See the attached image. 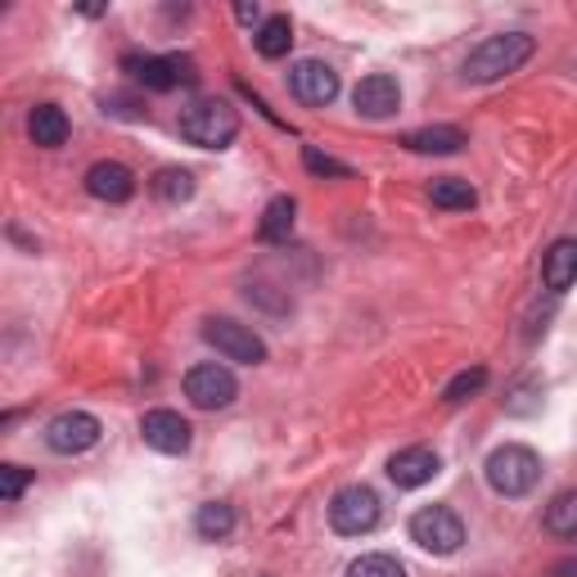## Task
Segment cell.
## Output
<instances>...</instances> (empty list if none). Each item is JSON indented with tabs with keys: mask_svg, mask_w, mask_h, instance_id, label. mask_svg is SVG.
Listing matches in <instances>:
<instances>
[{
	"mask_svg": "<svg viewBox=\"0 0 577 577\" xmlns=\"http://www.w3.org/2000/svg\"><path fill=\"white\" fill-rule=\"evenodd\" d=\"M533 54H537V41L528 32H501V36H487L479 50H470V60L460 73H465V82H474V86H487V82L518 73Z\"/></svg>",
	"mask_w": 577,
	"mask_h": 577,
	"instance_id": "obj_1",
	"label": "cell"
},
{
	"mask_svg": "<svg viewBox=\"0 0 577 577\" xmlns=\"http://www.w3.org/2000/svg\"><path fill=\"white\" fill-rule=\"evenodd\" d=\"M181 136L199 149H225V145H235L240 136V113L230 108L225 99H195L181 108Z\"/></svg>",
	"mask_w": 577,
	"mask_h": 577,
	"instance_id": "obj_2",
	"label": "cell"
},
{
	"mask_svg": "<svg viewBox=\"0 0 577 577\" xmlns=\"http://www.w3.org/2000/svg\"><path fill=\"white\" fill-rule=\"evenodd\" d=\"M542 479V460L533 447H518V442H505L487 455V483L492 492L501 496H528Z\"/></svg>",
	"mask_w": 577,
	"mask_h": 577,
	"instance_id": "obj_3",
	"label": "cell"
},
{
	"mask_svg": "<svg viewBox=\"0 0 577 577\" xmlns=\"http://www.w3.org/2000/svg\"><path fill=\"white\" fill-rule=\"evenodd\" d=\"M379 518H384V505L366 483L338 487L334 501H329V528L338 537H366V533L379 528Z\"/></svg>",
	"mask_w": 577,
	"mask_h": 577,
	"instance_id": "obj_4",
	"label": "cell"
},
{
	"mask_svg": "<svg viewBox=\"0 0 577 577\" xmlns=\"http://www.w3.org/2000/svg\"><path fill=\"white\" fill-rule=\"evenodd\" d=\"M411 542L429 555H455L465 546V524H460V514L447 505H424L411 514Z\"/></svg>",
	"mask_w": 577,
	"mask_h": 577,
	"instance_id": "obj_5",
	"label": "cell"
},
{
	"mask_svg": "<svg viewBox=\"0 0 577 577\" xmlns=\"http://www.w3.org/2000/svg\"><path fill=\"white\" fill-rule=\"evenodd\" d=\"M123 69L149 91H171V86H195L199 82L195 60H186V54H127Z\"/></svg>",
	"mask_w": 577,
	"mask_h": 577,
	"instance_id": "obj_6",
	"label": "cell"
},
{
	"mask_svg": "<svg viewBox=\"0 0 577 577\" xmlns=\"http://www.w3.org/2000/svg\"><path fill=\"white\" fill-rule=\"evenodd\" d=\"M203 343H208V348H217L225 361H244V366H262L266 361V343L249 325L230 321V316L203 321Z\"/></svg>",
	"mask_w": 577,
	"mask_h": 577,
	"instance_id": "obj_7",
	"label": "cell"
},
{
	"mask_svg": "<svg viewBox=\"0 0 577 577\" xmlns=\"http://www.w3.org/2000/svg\"><path fill=\"white\" fill-rule=\"evenodd\" d=\"M186 397L195 401L199 411H225L230 401L240 397V384L225 366L217 361H203V366H190L186 370Z\"/></svg>",
	"mask_w": 577,
	"mask_h": 577,
	"instance_id": "obj_8",
	"label": "cell"
},
{
	"mask_svg": "<svg viewBox=\"0 0 577 577\" xmlns=\"http://www.w3.org/2000/svg\"><path fill=\"white\" fill-rule=\"evenodd\" d=\"M104 424L91 416V411H60L50 424H45V442L50 451H60V455H82L99 442Z\"/></svg>",
	"mask_w": 577,
	"mask_h": 577,
	"instance_id": "obj_9",
	"label": "cell"
},
{
	"mask_svg": "<svg viewBox=\"0 0 577 577\" xmlns=\"http://www.w3.org/2000/svg\"><path fill=\"white\" fill-rule=\"evenodd\" d=\"M140 438H145L154 451H162V455H186L190 442H195V429H190V420H181L177 411L158 407V411H145Z\"/></svg>",
	"mask_w": 577,
	"mask_h": 577,
	"instance_id": "obj_10",
	"label": "cell"
},
{
	"mask_svg": "<svg viewBox=\"0 0 577 577\" xmlns=\"http://www.w3.org/2000/svg\"><path fill=\"white\" fill-rule=\"evenodd\" d=\"M288 91H294V99L307 104V108H325L338 95V73L321 60H298L294 69H288Z\"/></svg>",
	"mask_w": 577,
	"mask_h": 577,
	"instance_id": "obj_11",
	"label": "cell"
},
{
	"mask_svg": "<svg viewBox=\"0 0 577 577\" xmlns=\"http://www.w3.org/2000/svg\"><path fill=\"white\" fill-rule=\"evenodd\" d=\"M438 470H442V460H438V451H429V447H407V451H397V455L388 460V479H392L401 492H416V487L433 483Z\"/></svg>",
	"mask_w": 577,
	"mask_h": 577,
	"instance_id": "obj_12",
	"label": "cell"
},
{
	"mask_svg": "<svg viewBox=\"0 0 577 577\" xmlns=\"http://www.w3.org/2000/svg\"><path fill=\"white\" fill-rule=\"evenodd\" d=\"M353 104H357L361 118H375V123H379V118H392V113L401 108V86H397V77H388V73H370V77L357 82Z\"/></svg>",
	"mask_w": 577,
	"mask_h": 577,
	"instance_id": "obj_13",
	"label": "cell"
},
{
	"mask_svg": "<svg viewBox=\"0 0 577 577\" xmlns=\"http://www.w3.org/2000/svg\"><path fill=\"white\" fill-rule=\"evenodd\" d=\"M86 190H91V199H99V203H127V199L136 195V177H132L123 162H95V167L86 171Z\"/></svg>",
	"mask_w": 577,
	"mask_h": 577,
	"instance_id": "obj_14",
	"label": "cell"
},
{
	"mask_svg": "<svg viewBox=\"0 0 577 577\" xmlns=\"http://www.w3.org/2000/svg\"><path fill=\"white\" fill-rule=\"evenodd\" d=\"M28 136H32V145H41V149H60V145L69 140V113H64L60 104H36V108L28 113Z\"/></svg>",
	"mask_w": 577,
	"mask_h": 577,
	"instance_id": "obj_15",
	"label": "cell"
},
{
	"mask_svg": "<svg viewBox=\"0 0 577 577\" xmlns=\"http://www.w3.org/2000/svg\"><path fill=\"white\" fill-rule=\"evenodd\" d=\"M542 280L550 294H564V288L577 284V240H555L546 262H542Z\"/></svg>",
	"mask_w": 577,
	"mask_h": 577,
	"instance_id": "obj_16",
	"label": "cell"
},
{
	"mask_svg": "<svg viewBox=\"0 0 577 577\" xmlns=\"http://www.w3.org/2000/svg\"><path fill=\"white\" fill-rule=\"evenodd\" d=\"M401 145H407L411 154H460L470 145V136L460 127H420V132L401 136Z\"/></svg>",
	"mask_w": 577,
	"mask_h": 577,
	"instance_id": "obj_17",
	"label": "cell"
},
{
	"mask_svg": "<svg viewBox=\"0 0 577 577\" xmlns=\"http://www.w3.org/2000/svg\"><path fill=\"white\" fill-rule=\"evenodd\" d=\"M294 217H298V203L288 195H275L262 212V225H258L262 244H288V235H294Z\"/></svg>",
	"mask_w": 577,
	"mask_h": 577,
	"instance_id": "obj_18",
	"label": "cell"
},
{
	"mask_svg": "<svg viewBox=\"0 0 577 577\" xmlns=\"http://www.w3.org/2000/svg\"><path fill=\"white\" fill-rule=\"evenodd\" d=\"M235 505L230 501H203L199 505V514H195V533L203 537V542H225L230 533H235Z\"/></svg>",
	"mask_w": 577,
	"mask_h": 577,
	"instance_id": "obj_19",
	"label": "cell"
},
{
	"mask_svg": "<svg viewBox=\"0 0 577 577\" xmlns=\"http://www.w3.org/2000/svg\"><path fill=\"white\" fill-rule=\"evenodd\" d=\"M253 45H258V54H262V60H284V54H288V45H294V23H288L284 14H271V19H262V28H258Z\"/></svg>",
	"mask_w": 577,
	"mask_h": 577,
	"instance_id": "obj_20",
	"label": "cell"
},
{
	"mask_svg": "<svg viewBox=\"0 0 577 577\" xmlns=\"http://www.w3.org/2000/svg\"><path fill=\"white\" fill-rule=\"evenodd\" d=\"M429 199H433V208H447V212H465V208L479 203L474 186L460 181V177H438V181L429 186Z\"/></svg>",
	"mask_w": 577,
	"mask_h": 577,
	"instance_id": "obj_21",
	"label": "cell"
},
{
	"mask_svg": "<svg viewBox=\"0 0 577 577\" xmlns=\"http://www.w3.org/2000/svg\"><path fill=\"white\" fill-rule=\"evenodd\" d=\"M546 533L559 542H577V492H559L546 505Z\"/></svg>",
	"mask_w": 577,
	"mask_h": 577,
	"instance_id": "obj_22",
	"label": "cell"
},
{
	"mask_svg": "<svg viewBox=\"0 0 577 577\" xmlns=\"http://www.w3.org/2000/svg\"><path fill=\"white\" fill-rule=\"evenodd\" d=\"M154 195L162 203H186V199H195V177L186 167H162L154 177Z\"/></svg>",
	"mask_w": 577,
	"mask_h": 577,
	"instance_id": "obj_23",
	"label": "cell"
},
{
	"mask_svg": "<svg viewBox=\"0 0 577 577\" xmlns=\"http://www.w3.org/2000/svg\"><path fill=\"white\" fill-rule=\"evenodd\" d=\"M348 577H407V564H401L397 555L375 550V555L353 559V564H348Z\"/></svg>",
	"mask_w": 577,
	"mask_h": 577,
	"instance_id": "obj_24",
	"label": "cell"
},
{
	"mask_svg": "<svg viewBox=\"0 0 577 577\" xmlns=\"http://www.w3.org/2000/svg\"><path fill=\"white\" fill-rule=\"evenodd\" d=\"M483 384H487V370H483V366H474V370H460V375L442 388V401H470Z\"/></svg>",
	"mask_w": 577,
	"mask_h": 577,
	"instance_id": "obj_25",
	"label": "cell"
},
{
	"mask_svg": "<svg viewBox=\"0 0 577 577\" xmlns=\"http://www.w3.org/2000/svg\"><path fill=\"white\" fill-rule=\"evenodd\" d=\"M303 162H307L312 177H338V181H348V177H353V167H348V162H338V158L321 154L316 145H307V149H303Z\"/></svg>",
	"mask_w": 577,
	"mask_h": 577,
	"instance_id": "obj_26",
	"label": "cell"
},
{
	"mask_svg": "<svg viewBox=\"0 0 577 577\" xmlns=\"http://www.w3.org/2000/svg\"><path fill=\"white\" fill-rule=\"evenodd\" d=\"M542 407V384H518L510 397H505V411L510 416H533Z\"/></svg>",
	"mask_w": 577,
	"mask_h": 577,
	"instance_id": "obj_27",
	"label": "cell"
},
{
	"mask_svg": "<svg viewBox=\"0 0 577 577\" xmlns=\"http://www.w3.org/2000/svg\"><path fill=\"white\" fill-rule=\"evenodd\" d=\"M28 483H32V470H23V465H0V496H6V501H19Z\"/></svg>",
	"mask_w": 577,
	"mask_h": 577,
	"instance_id": "obj_28",
	"label": "cell"
},
{
	"mask_svg": "<svg viewBox=\"0 0 577 577\" xmlns=\"http://www.w3.org/2000/svg\"><path fill=\"white\" fill-rule=\"evenodd\" d=\"M235 19H240V23H258L262 10H258V6H235Z\"/></svg>",
	"mask_w": 577,
	"mask_h": 577,
	"instance_id": "obj_29",
	"label": "cell"
}]
</instances>
